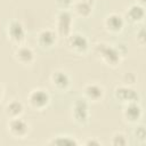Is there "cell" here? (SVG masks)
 I'll return each mask as SVG.
<instances>
[{"instance_id": "cell-1", "label": "cell", "mask_w": 146, "mask_h": 146, "mask_svg": "<svg viewBox=\"0 0 146 146\" xmlns=\"http://www.w3.org/2000/svg\"><path fill=\"white\" fill-rule=\"evenodd\" d=\"M96 54L103 63L111 67H116L122 58L116 47H112L106 43H98L96 46Z\"/></svg>"}, {"instance_id": "cell-2", "label": "cell", "mask_w": 146, "mask_h": 146, "mask_svg": "<svg viewBox=\"0 0 146 146\" xmlns=\"http://www.w3.org/2000/svg\"><path fill=\"white\" fill-rule=\"evenodd\" d=\"M27 102L30 107L34 111H43L50 103V95L47 90L36 88L30 91V94L27 95Z\"/></svg>"}, {"instance_id": "cell-3", "label": "cell", "mask_w": 146, "mask_h": 146, "mask_svg": "<svg viewBox=\"0 0 146 146\" xmlns=\"http://www.w3.org/2000/svg\"><path fill=\"white\" fill-rule=\"evenodd\" d=\"M7 131L13 138L24 139L30 132V124L22 116L9 119L7 122Z\"/></svg>"}, {"instance_id": "cell-4", "label": "cell", "mask_w": 146, "mask_h": 146, "mask_svg": "<svg viewBox=\"0 0 146 146\" xmlns=\"http://www.w3.org/2000/svg\"><path fill=\"white\" fill-rule=\"evenodd\" d=\"M67 47L73 54L81 56L88 52L89 41L82 33H79V32L71 33L67 36Z\"/></svg>"}, {"instance_id": "cell-5", "label": "cell", "mask_w": 146, "mask_h": 146, "mask_svg": "<svg viewBox=\"0 0 146 146\" xmlns=\"http://www.w3.org/2000/svg\"><path fill=\"white\" fill-rule=\"evenodd\" d=\"M89 106L88 100L84 98L75 99L72 105V119L80 125H84L89 122Z\"/></svg>"}, {"instance_id": "cell-6", "label": "cell", "mask_w": 146, "mask_h": 146, "mask_svg": "<svg viewBox=\"0 0 146 146\" xmlns=\"http://www.w3.org/2000/svg\"><path fill=\"white\" fill-rule=\"evenodd\" d=\"M72 14L67 9H62L56 18V33L60 36L67 38L72 33Z\"/></svg>"}, {"instance_id": "cell-7", "label": "cell", "mask_w": 146, "mask_h": 146, "mask_svg": "<svg viewBox=\"0 0 146 146\" xmlns=\"http://www.w3.org/2000/svg\"><path fill=\"white\" fill-rule=\"evenodd\" d=\"M7 36L10 40V42L17 46L23 44V42L26 39V31L24 25L19 21H11L7 27Z\"/></svg>"}, {"instance_id": "cell-8", "label": "cell", "mask_w": 146, "mask_h": 146, "mask_svg": "<svg viewBox=\"0 0 146 146\" xmlns=\"http://www.w3.org/2000/svg\"><path fill=\"white\" fill-rule=\"evenodd\" d=\"M50 83H51L54 89H56L57 91L64 92L70 88L71 79L66 72L58 70V71H55L50 75Z\"/></svg>"}, {"instance_id": "cell-9", "label": "cell", "mask_w": 146, "mask_h": 146, "mask_svg": "<svg viewBox=\"0 0 146 146\" xmlns=\"http://www.w3.org/2000/svg\"><path fill=\"white\" fill-rule=\"evenodd\" d=\"M114 96L115 98L123 103V104H130V103H138L139 96L136 90L130 88L129 86H121L116 87L114 90Z\"/></svg>"}, {"instance_id": "cell-10", "label": "cell", "mask_w": 146, "mask_h": 146, "mask_svg": "<svg viewBox=\"0 0 146 146\" xmlns=\"http://www.w3.org/2000/svg\"><path fill=\"white\" fill-rule=\"evenodd\" d=\"M14 58L21 65L27 66V65L33 64V62L35 59V55H34V51L32 50V48H30L25 44H19L14 52Z\"/></svg>"}, {"instance_id": "cell-11", "label": "cell", "mask_w": 146, "mask_h": 146, "mask_svg": "<svg viewBox=\"0 0 146 146\" xmlns=\"http://www.w3.org/2000/svg\"><path fill=\"white\" fill-rule=\"evenodd\" d=\"M57 36H58V34L54 30H51V29H44V30H41L38 33L36 41H38V44L41 48L49 49V48H51V47H54L56 44Z\"/></svg>"}, {"instance_id": "cell-12", "label": "cell", "mask_w": 146, "mask_h": 146, "mask_svg": "<svg viewBox=\"0 0 146 146\" xmlns=\"http://www.w3.org/2000/svg\"><path fill=\"white\" fill-rule=\"evenodd\" d=\"M123 119L128 123H137L143 116V110L138 103L125 104L124 110L122 112Z\"/></svg>"}, {"instance_id": "cell-13", "label": "cell", "mask_w": 146, "mask_h": 146, "mask_svg": "<svg viewBox=\"0 0 146 146\" xmlns=\"http://www.w3.org/2000/svg\"><path fill=\"white\" fill-rule=\"evenodd\" d=\"M104 25H105V29H106L107 32H110L112 34H117L123 30L124 19L121 15H119L116 13H113V14H110L105 18Z\"/></svg>"}, {"instance_id": "cell-14", "label": "cell", "mask_w": 146, "mask_h": 146, "mask_svg": "<svg viewBox=\"0 0 146 146\" xmlns=\"http://www.w3.org/2000/svg\"><path fill=\"white\" fill-rule=\"evenodd\" d=\"M84 99L91 103H98L104 97V88L97 83H88L83 87Z\"/></svg>"}, {"instance_id": "cell-15", "label": "cell", "mask_w": 146, "mask_h": 146, "mask_svg": "<svg viewBox=\"0 0 146 146\" xmlns=\"http://www.w3.org/2000/svg\"><path fill=\"white\" fill-rule=\"evenodd\" d=\"M94 0H78L76 2L73 3V10L76 16L87 18L91 15L92 8H94Z\"/></svg>"}, {"instance_id": "cell-16", "label": "cell", "mask_w": 146, "mask_h": 146, "mask_svg": "<svg viewBox=\"0 0 146 146\" xmlns=\"http://www.w3.org/2000/svg\"><path fill=\"white\" fill-rule=\"evenodd\" d=\"M3 112L6 114V116L8 119H15V117H21L24 113V105L17 100V99H13L9 103L6 104Z\"/></svg>"}, {"instance_id": "cell-17", "label": "cell", "mask_w": 146, "mask_h": 146, "mask_svg": "<svg viewBox=\"0 0 146 146\" xmlns=\"http://www.w3.org/2000/svg\"><path fill=\"white\" fill-rule=\"evenodd\" d=\"M145 17V9L144 6H140L138 3L131 5L127 10V18L131 23H139Z\"/></svg>"}, {"instance_id": "cell-18", "label": "cell", "mask_w": 146, "mask_h": 146, "mask_svg": "<svg viewBox=\"0 0 146 146\" xmlns=\"http://www.w3.org/2000/svg\"><path fill=\"white\" fill-rule=\"evenodd\" d=\"M48 144L49 145H59V146H63V145H79V141L75 138H73L72 136L60 135V136H56L55 138L49 140Z\"/></svg>"}, {"instance_id": "cell-19", "label": "cell", "mask_w": 146, "mask_h": 146, "mask_svg": "<svg viewBox=\"0 0 146 146\" xmlns=\"http://www.w3.org/2000/svg\"><path fill=\"white\" fill-rule=\"evenodd\" d=\"M111 144H112V145H115V146H123V145H127V144H128L127 135H124L123 132H115V133L112 136Z\"/></svg>"}, {"instance_id": "cell-20", "label": "cell", "mask_w": 146, "mask_h": 146, "mask_svg": "<svg viewBox=\"0 0 146 146\" xmlns=\"http://www.w3.org/2000/svg\"><path fill=\"white\" fill-rule=\"evenodd\" d=\"M135 136L137 139H140V140H144L145 139V129H144V125H138L135 130Z\"/></svg>"}, {"instance_id": "cell-21", "label": "cell", "mask_w": 146, "mask_h": 146, "mask_svg": "<svg viewBox=\"0 0 146 146\" xmlns=\"http://www.w3.org/2000/svg\"><path fill=\"white\" fill-rule=\"evenodd\" d=\"M73 0H57V5L62 9H68L70 7L73 6Z\"/></svg>"}, {"instance_id": "cell-22", "label": "cell", "mask_w": 146, "mask_h": 146, "mask_svg": "<svg viewBox=\"0 0 146 146\" xmlns=\"http://www.w3.org/2000/svg\"><path fill=\"white\" fill-rule=\"evenodd\" d=\"M137 42L140 46H144V43H145V31H144V29H140L139 32L137 33Z\"/></svg>"}, {"instance_id": "cell-23", "label": "cell", "mask_w": 146, "mask_h": 146, "mask_svg": "<svg viewBox=\"0 0 146 146\" xmlns=\"http://www.w3.org/2000/svg\"><path fill=\"white\" fill-rule=\"evenodd\" d=\"M84 144L86 145H102V143L99 140H97V139H88Z\"/></svg>"}, {"instance_id": "cell-24", "label": "cell", "mask_w": 146, "mask_h": 146, "mask_svg": "<svg viewBox=\"0 0 146 146\" xmlns=\"http://www.w3.org/2000/svg\"><path fill=\"white\" fill-rule=\"evenodd\" d=\"M3 94H5V90H3L2 84L0 83V102H1V100H2V98H3Z\"/></svg>"}, {"instance_id": "cell-25", "label": "cell", "mask_w": 146, "mask_h": 146, "mask_svg": "<svg viewBox=\"0 0 146 146\" xmlns=\"http://www.w3.org/2000/svg\"><path fill=\"white\" fill-rule=\"evenodd\" d=\"M137 3H138V5H140V6H144L145 0H137Z\"/></svg>"}]
</instances>
